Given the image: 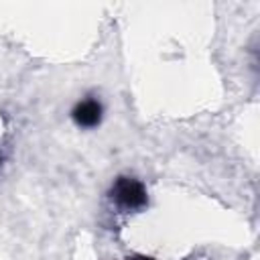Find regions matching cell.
Wrapping results in <instances>:
<instances>
[{
  "instance_id": "obj_2",
  "label": "cell",
  "mask_w": 260,
  "mask_h": 260,
  "mask_svg": "<svg viewBox=\"0 0 260 260\" xmlns=\"http://www.w3.org/2000/svg\"><path fill=\"white\" fill-rule=\"evenodd\" d=\"M102 112H104L102 104L98 100L89 98V100H81L73 108L71 116H73V120L79 128H95L102 122Z\"/></svg>"
},
{
  "instance_id": "obj_3",
  "label": "cell",
  "mask_w": 260,
  "mask_h": 260,
  "mask_svg": "<svg viewBox=\"0 0 260 260\" xmlns=\"http://www.w3.org/2000/svg\"><path fill=\"white\" fill-rule=\"evenodd\" d=\"M134 260H152V258H146V256H136Z\"/></svg>"
},
{
  "instance_id": "obj_1",
  "label": "cell",
  "mask_w": 260,
  "mask_h": 260,
  "mask_svg": "<svg viewBox=\"0 0 260 260\" xmlns=\"http://www.w3.org/2000/svg\"><path fill=\"white\" fill-rule=\"evenodd\" d=\"M112 199L122 209H138L146 203V191L140 181L130 177H120L112 185Z\"/></svg>"
}]
</instances>
